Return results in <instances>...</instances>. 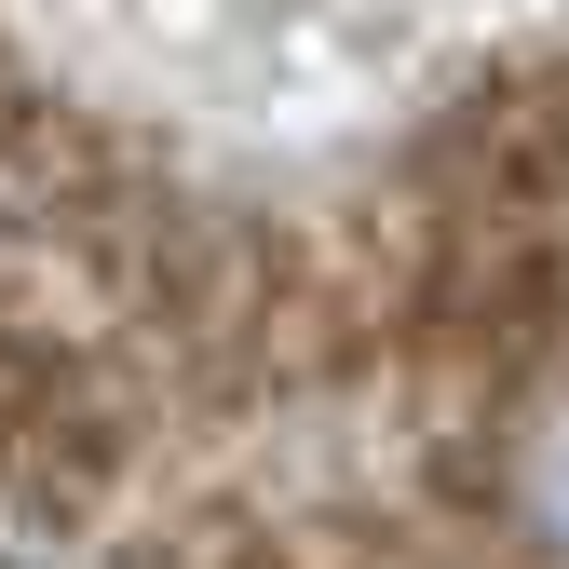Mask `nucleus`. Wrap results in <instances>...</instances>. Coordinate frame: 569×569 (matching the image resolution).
Instances as JSON below:
<instances>
[{
    "instance_id": "obj_1",
    "label": "nucleus",
    "mask_w": 569,
    "mask_h": 569,
    "mask_svg": "<svg viewBox=\"0 0 569 569\" xmlns=\"http://www.w3.org/2000/svg\"><path fill=\"white\" fill-rule=\"evenodd\" d=\"M516 502H529V529L569 556V407H556L542 435H529V461H516Z\"/></svg>"
}]
</instances>
